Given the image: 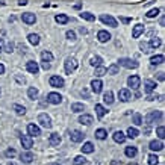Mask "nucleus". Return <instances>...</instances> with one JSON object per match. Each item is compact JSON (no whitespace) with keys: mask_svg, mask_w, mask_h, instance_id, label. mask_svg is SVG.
I'll list each match as a JSON object with an SVG mask.
<instances>
[{"mask_svg":"<svg viewBox=\"0 0 165 165\" xmlns=\"http://www.w3.org/2000/svg\"><path fill=\"white\" fill-rule=\"evenodd\" d=\"M76 68H77V61H76V59L74 58L65 59V73H67V74H71Z\"/></svg>","mask_w":165,"mask_h":165,"instance_id":"obj_1","label":"nucleus"},{"mask_svg":"<svg viewBox=\"0 0 165 165\" xmlns=\"http://www.w3.org/2000/svg\"><path fill=\"white\" fill-rule=\"evenodd\" d=\"M100 20H102L103 24H108V26H111V27H117V20H115L112 15H109V14H102V15H100Z\"/></svg>","mask_w":165,"mask_h":165,"instance_id":"obj_2","label":"nucleus"},{"mask_svg":"<svg viewBox=\"0 0 165 165\" xmlns=\"http://www.w3.org/2000/svg\"><path fill=\"white\" fill-rule=\"evenodd\" d=\"M118 64L123 65V67H126V68H138V65H140L136 61L129 59V58H121L120 61H118Z\"/></svg>","mask_w":165,"mask_h":165,"instance_id":"obj_3","label":"nucleus"},{"mask_svg":"<svg viewBox=\"0 0 165 165\" xmlns=\"http://www.w3.org/2000/svg\"><path fill=\"white\" fill-rule=\"evenodd\" d=\"M38 123H39L43 127H46V129H50V127H52V118L48 117L47 114H39Z\"/></svg>","mask_w":165,"mask_h":165,"instance_id":"obj_4","label":"nucleus"},{"mask_svg":"<svg viewBox=\"0 0 165 165\" xmlns=\"http://www.w3.org/2000/svg\"><path fill=\"white\" fill-rule=\"evenodd\" d=\"M161 117H162V112H161V111H152L150 114L145 115V123H147V124H152L154 120H159Z\"/></svg>","mask_w":165,"mask_h":165,"instance_id":"obj_5","label":"nucleus"},{"mask_svg":"<svg viewBox=\"0 0 165 165\" xmlns=\"http://www.w3.org/2000/svg\"><path fill=\"white\" fill-rule=\"evenodd\" d=\"M47 102L52 105H59V103H62V95L58 93H50L47 95Z\"/></svg>","mask_w":165,"mask_h":165,"instance_id":"obj_6","label":"nucleus"},{"mask_svg":"<svg viewBox=\"0 0 165 165\" xmlns=\"http://www.w3.org/2000/svg\"><path fill=\"white\" fill-rule=\"evenodd\" d=\"M127 83H129V86H132L133 89H138L140 85H141V79H140V76L133 74V76H130L129 79H127Z\"/></svg>","mask_w":165,"mask_h":165,"instance_id":"obj_7","label":"nucleus"},{"mask_svg":"<svg viewBox=\"0 0 165 165\" xmlns=\"http://www.w3.org/2000/svg\"><path fill=\"white\" fill-rule=\"evenodd\" d=\"M20 141H21V145H23L26 150H29V149L34 147V140H32V136H29V135H23Z\"/></svg>","mask_w":165,"mask_h":165,"instance_id":"obj_8","label":"nucleus"},{"mask_svg":"<svg viewBox=\"0 0 165 165\" xmlns=\"http://www.w3.org/2000/svg\"><path fill=\"white\" fill-rule=\"evenodd\" d=\"M118 99H120L121 102H129L130 99H132V94H130V91L127 88H123V89L118 91Z\"/></svg>","mask_w":165,"mask_h":165,"instance_id":"obj_9","label":"nucleus"},{"mask_svg":"<svg viewBox=\"0 0 165 165\" xmlns=\"http://www.w3.org/2000/svg\"><path fill=\"white\" fill-rule=\"evenodd\" d=\"M48 83H50L52 86H55V88H61V86H64V79H62L61 76H52Z\"/></svg>","mask_w":165,"mask_h":165,"instance_id":"obj_10","label":"nucleus"},{"mask_svg":"<svg viewBox=\"0 0 165 165\" xmlns=\"http://www.w3.org/2000/svg\"><path fill=\"white\" fill-rule=\"evenodd\" d=\"M21 20L26 24H34L36 21V17H35V14H32V12H24L23 15H21Z\"/></svg>","mask_w":165,"mask_h":165,"instance_id":"obj_11","label":"nucleus"},{"mask_svg":"<svg viewBox=\"0 0 165 165\" xmlns=\"http://www.w3.org/2000/svg\"><path fill=\"white\" fill-rule=\"evenodd\" d=\"M83 136H85V135H83L80 130H73V132L70 133V140L73 142H82Z\"/></svg>","mask_w":165,"mask_h":165,"instance_id":"obj_12","label":"nucleus"},{"mask_svg":"<svg viewBox=\"0 0 165 165\" xmlns=\"http://www.w3.org/2000/svg\"><path fill=\"white\" fill-rule=\"evenodd\" d=\"M26 70L29 71V73H32V74H38V71H39V65L36 64L35 61H29V62L26 64Z\"/></svg>","mask_w":165,"mask_h":165,"instance_id":"obj_13","label":"nucleus"},{"mask_svg":"<svg viewBox=\"0 0 165 165\" xmlns=\"http://www.w3.org/2000/svg\"><path fill=\"white\" fill-rule=\"evenodd\" d=\"M91 89L94 91L95 94L102 93V89H103V83H102V80H99V79H94V80L91 82Z\"/></svg>","mask_w":165,"mask_h":165,"instance_id":"obj_14","label":"nucleus"},{"mask_svg":"<svg viewBox=\"0 0 165 165\" xmlns=\"http://www.w3.org/2000/svg\"><path fill=\"white\" fill-rule=\"evenodd\" d=\"M27 133H29V136H38V135H41V129L36 124H29L27 126Z\"/></svg>","mask_w":165,"mask_h":165,"instance_id":"obj_15","label":"nucleus"},{"mask_svg":"<svg viewBox=\"0 0 165 165\" xmlns=\"http://www.w3.org/2000/svg\"><path fill=\"white\" fill-rule=\"evenodd\" d=\"M97 39H99L100 43H108V41L111 39V34H109L108 30H100V32L97 34Z\"/></svg>","mask_w":165,"mask_h":165,"instance_id":"obj_16","label":"nucleus"},{"mask_svg":"<svg viewBox=\"0 0 165 165\" xmlns=\"http://www.w3.org/2000/svg\"><path fill=\"white\" fill-rule=\"evenodd\" d=\"M93 121H94L93 115H88V114H83V115L79 117V123H80V124H85V126H89Z\"/></svg>","mask_w":165,"mask_h":165,"instance_id":"obj_17","label":"nucleus"},{"mask_svg":"<svg viewBox=\"0 0 165 165\" xmlns=\"http://www.w3.org/2000/svg\"><path fill=\"white\" fill-rule=\"evenodd\" d=\"M144 89H145V93H152V91H154V89H156V82L150 80V79L144 80Z\"/></svg>","mask_w":165,"mask_h":165,"instance_id":"obj_18","label":"nucleus"},{"mask_svg":"<svg viewBox=\"0 0 165 165\" xmlns=\"http://www.w3.org/2000/svg\"><path fill=\"white\" fill-rule=\"evenodd\" d=\"M112 138H114V141L118 142V144H123V142L126 141V135H124L121 130H117V132L112 135Z\"/></svg>","mask_w":165,"mask_h":165,"instance_id":"obj_19","label":"nucleus"},{"mask_svg":"<svg viewBox=\"0 0 165 165\" xmlns=\"http://www.w3.org/2000/svg\"><path fill=\"white\" fill-rule=\"evenodd\" d=\"M20 159H21V162H24V164H30L34 161V154L30 153V152H24V153L20 154Z\"/></svg>","mask_w":165,"mask_h":165,"instance_id":"obj_20","label":"nucleus"},{"mask_svg":"<svg viewBox=\"0 0 165 165\" xmlns=\"http://www.w3.org/2000/svg\"><path fill=\"white\" fill-rule=\"evenodd\" d=\"M149 147H150V150H153V152H161V150L164 149V144H162V141H156V140H154V141L150 142Z\"/></svg>","mask_w":165,"mask_h":165,"instance_id":"obj_21","label":"nucleus"},{"mask_svg":"<svg viewBox=\"0 0 165 165\" xmlns=\"http://www.w3.org/2000/svg\"><path fill=\"white\" fill-rule=\"evenodd\" d=\"M61 141H62V138L59 136L58 133H52L50 138H48V144H50V145H59Z\"/></svg>","mask_w":165,"mask_h":165,"instance_id":"obj_22","label":"nucleus"},{"mask_svg":"<svg viewBox=\"0 0 165 165\" xmlns=\"http://www.w3.org/2000/svg\"><path fill=\"white\" fill-rule=\"evenodd\" d=\"M106 108L103 106V105H95V114H97V117L99 118H103L106 115Z\"/></svg>","mask_w":165,"mask_h":165,"instance_id":"obj_23","label":"nucleus"},{"mask_svg":"<svg viewBox=\"0 0 165 165\" xmlns=\"http://www.w3.org/2000/svg\"><path fill=\"white\" fill-rule=\"evenodd\" d=\"M142 32H144V26L142 24H136L135 27H133V32H132V36L133 38H140Z\"/></svg>","mask_w":165,"mask_h":165,"instance_id":"obj_24","label":"nucleus"},{"mask_svg":"<svg viewBox=\"0 0 165 165\" xmlns=\"http://www.w3.org/2000/svg\"><path fill=\"white\" fill-rule=\"evenodd\" d=\"M124 153H126V156H127V158H135V156H136V153H138V150H136V147L130 145V147H126Z\"/></svg>","mask_w":165,"mask_h":165,"instance_id":"obj_25","label":"nucleus"},{"mask_svg":"<svg viewBox=\"0 0 165 165\" xmlns=\"http://www.w3.org/2000/svg\"><path fill=\"white\" fill-rule=\"evenodd\" d=\"M164 62V56L162 55H154L150 58V64L152 65H159V64H162Z\"/></svg>","mask_w":165,"mask_h":165,"instance_id":"obj_26","label":"nucleus"},{"mask_svg":"<svg viewBox=\"0 0 165 165\" xmlns=\"http://www.w3.org/2000/svg\"><path fill=\"white\" fill-rule=\"evenodd\" d=\"M55 20H56V23H59V24H65L70 21V18H68L65 14H58V15L55 17Z\"/></svg>","mask_w":165,"mask_h":165,"instance_id":"obj_27","label":"nucleus"},{"mask_svg":"<svg viewBox=\"0 0 165 165\" xmlns=\"http://www.w3.org/2000/svg\"><path fill=\"white\" fill-rule=\"evenodd\" d=\"M103 102H105L106 105H112V103H114V94H112V91L105 93V95H103Z\"/></svg>","mask_w":165,"mask_h":165,"instance_id":"obj_28","label":"nucleus"},{"mask_svg":"<svg viewBox=\"0 0 165 165\" xmlns=\"http://www.w3.org/2000/svg\"><path fill=\"white\" fill-rule=\"evenodd\" d=\"M94 152V144L93 142H85L82 147V153H93Z\"/></svg>","mask_w":165,"mask_h":165,"instance_id":"obj_29","label":"nucleus"},{"mask_svg":"<svg viewBox=\"0 0 165 165\" xmlns=\"http://www.w3.org/2000/svg\"><path fill=\"white\" fill-rule=\"evenodd\" d=\"M85 111V105L83 103H73L71 105V112H83Z\"/></svg>","mask_w":165,"mask_h":165,"instance_id":"obj_30","label":"nucleus"},{"mask_svg":"<svg viewBox=\"0 0 165 165\" xmlns=\"http://www.w3.org/2000/svg\"><path fill=\"white\" fill-rule=\"evenodd\" d=\"M27 39H29V43L34 44V46H38V44H39V35H36V34H30V35L27 36Z\"/></svg>","mask_w":165,"mask_h":165,"instance_id":"obj_31","label":"nucleus"},{"mask_svg":"<svg viewBox=\"0 0 165 165\" xmlns=\"http://www.w3.org/2000/svg\"><path fill=\"white\" fill-rule=\"evenodd\" d=\"M41 59H43V62H48V64H50V62L53 61V55H52L50 52H43V53H41Z\"/></svg>","mask_w":165,"mask_h":165,"instance_id":"obj_32","label":"nucleus"},{"mask_svg":"<svg viewBox=\"0 0 165 165\" xmlns=\"http://www.w3.org/2000/svg\"><path fill=\"white\" fill-rule=\"evenodd\" d=\"M108 136V132L105 129H97L95 130V138L97 140H105Z\"/></svg>","mask_w":165,"mask_h":165,"instance_id":"obj_33","label":"nucleus"},{"mask_svg":"<svg viewBox=\"0 0 165 165\" xmlns=\"http://www.w3.org/2000/svg\"><path fill=\"white\" fill-rule=\"evenodd\" d=\"M162 44V41H161V38H152V41L149 43V46L150 48H158L159 46Z\"/></svg>","mask_w":165,"mask_h":165,"instance_id":"obj_34","label":"nucleus"},{"mask_svg":"<svg viewBox=\"0 0 165 165\" xmlns=\"http://www.w3.org/2000/svg\"><path fill=\"white\" fill-rule=\"evenodd\" d=\"M80 18L86 20V21H94V20H95V15H93L91 12H82V14H80Z\"/></svg>","mask_w":165,"mask_h":165,"instance_id":"obj_35","label":"nucleus"},{"mask_svg":"<svg viewBox=\"0 0 165 165\" xmlns=\"http://www.w3.org/2000/svg\"><path fill=\"white\" fill-rule=\"evenodd\" d=\"M27 95H29V99L35 100L36 97H38V89H36V88H34V86H30V88L27 89Z\"/></svg>","mask_w":165,"mask_h":165,"instance_id":"obj_36","label":"nucleus"},{"mask_svg":"<svg viewBox=\"0 0 165 165\" xmlns=\"http://www.w3.org/2000/svg\"><path fill=\"white\" fill-rule=\"evenodd\" d=\"M138 135H140V130L136 129V127H129L127 129V136L129 138H136Z\"/></svg>","mask_w":165,"mask_h":165,"instance_id":"obj_37","label":"nucleus"},{"mask_svg":"<svg viewBox=\"0 0 165 165\" xmlns=\"http://www.w3.org/2000/svg\"><path fill=\"white\" fill-rule=\"evenodd\" d=\"M118 70H120V68H118L117 64H112L111 67L106 68V74H118Z\"/></svg>","mask_w":165,"mask_h":165,"instance_id":"obj_38","label":"nucleus"},{"mask_svg":"<svg viewBox=\"0 0 165 165\" xmlns=\"http://www.w3.org/2000/svg\"><path fill=\"white\" fill-rule=\"evenodd\" d=\"M105 74H106V67H102V65L95 67V76L102 77V76H105Z\"/></svg>","mask_w":165,"mask_h":165,"instance_id":"obj_39","label":"nucleus"},{"mask_svg":"<svg viewBox=\"0 0 165 165\" xmlns=\"http://www.w3.org/2000/svg\"><path fill=\"white\" fill-rule=\"evenodd\" d=\"M14 111H15L18 115H24V114H26V108L21 106V105H14Z\"/></svg>","mask_w":165,"mask_h":165,"instance_id":"obj_40","label":"nucleus"},{"mask_svg":"<svg viewBox=\"0 0 165 165\" xmlns=\"http://www.w3.org/2000/svg\"><path fill=\"white\" fill-rule=\"evenodd\" d=\"M86 162V159L83 158V156H76L74 159H73V164L74 165H83Z\"/></svg>","mask_w":165,"mask_h":165,"instance_id":"obj_41","label":"nucleus"},{"mask_svg":"<svg viewBox=\"0 0 165 165\" xmlns=\"http://www.w3.org/2000/svg\"><path fill=\"white\" fill-rule=\"evenodd\" d=\"M159 9H158V8H154V9H150V11L147 12V14H145V15H147V17H149V18H154V17H158V15H159Z\"/></svg>","mask_w":165,"mask_h":165,"instance_id":"obj_42","label":"nucleus"},{"mask_svg":"<svg viewBox=\"0 0 165 165\" xmlns=\"http://www.w3.org/2000/svg\"><path fill=\"white\" fill-rule=\"evenodd\" d=\"M102 62H103V59L100 58V56H94V58H91V65H94V67L102 65Z\"/></svg>","mask_w":165,"mask_h":165,"instance_id":"obj_43","label":"nucleus"},{"mask_svg":"<svg viewBox=\"0 0 165 165\" xmlns=\"http://www.w3.org/2000/svg\"><path fill=\"white\" fill-rule=\"evenodd\" d=\"M133 123H135V126H141L142 124L141 114H133Z\"/></svg>","mask_w":165,"mask_h":165,"instance_id":"obj_44","label":"nucleus"},{"mask_svg":"<svg viewBox=\"0 0 165 165\" xmlns=\"http://www.w3.org/2000/svg\"><path fill=\"white\" fill-rule=\"evenodd\" d=\"M156 133H158V136H159L161 140H164V138H165V127H164V126L156 127Z\"/></svg>","mask_w":165,"mask_h":165,"instance_id":"obj_45","label":"nucleus"},{"mask_svg":"<svg viewBox=\"0 0 165 165\" xmlns=\"http://www.w3.org/2000/svg\"><path fill=\"white\" fill-rule=\"evenodd\" d=\"M158 162H159V158L156 154H150L149 156V165H158Z\"/></svg>","mask_w":165,"mask_h":165,"instance_id":"obj_46","label":"nucleus"},{"mask_svg":"<svg viewBox=\"0 0 165 165\" xmlns=\"http://www.w3.org/2000/svg\"><path fill=\"white\" fill-rule=\"evenodd\" d=\"M140 48H141L142 53H149V52H150V46H149V43H140Z\"/></svg>","mask_w":165,"mask_h":165,"instance_id":"obj_47","label":"nucleus"},{"mask_svg":"<svg viewBox=\"0 0 165 165\" xmlns=\"http://www.w3.org/2000/svg\"><path fill=\"white\" fill-rule=\"evenodd\" d=\"M15 154H17V152H15L14 149H8V150L5 152V156H6V158H14Z\"/></svg>","mask_w":165,"mask_h":165,"instance_id":"obj_48","label":"nucleus"},{"mask_svg":"<svg viewBox=\"0 0 165 165\" xmlns=\"http://www.w3.org/2000/svg\"><path fill=\"white\" fill-rule=\"evenodd\" d=\"M67 38L71 39V41H74V39H76V34H74L73 30H68V32H67Z\"/></svg>","mask_w":165,"mask_h":165,"instance_id":"obj_49","label":"nucleus"},{"mask_svg":"<svg viewBox=\"0 0 165 165\" xmlns=\"http://www.w3.org/2000/svg\"><path fill=\"white\" fill-rule=\"evenodd\" d=\"M12 50H14V44H6V47H5V52L11 53Z\"/></svg>","mask_w":165,"mask_h":165,"instance_id":"obj_50","label":"nucleus"},{"mask_svg":"<svg viewBox=\"0 0 165 165\" xmlns=\"http://www.w3.org/2000/svg\"><path fill=\"white\" fill-rule=\"evenodd\" d=\"M41 67H43V70H50V64L48 62H41Z\"/></svg>","mask_w":165,"mask_h":165,"instance_id":"obj_51","label":"nucleus"},{"mask_svg":"<svg viewBox=\"0 0 165 165\" xmlns=\"http://www.w3.org/2000/svg\"><path fill=\"white\" fill-rule=\"evenodd\" d=\"M3 73H5V65L0 64V74H3Z\"/></svg>","mask_w":165,"mask_h":165,"instance_id":"obj_52","label":"nucleus"},{"mask_svg":"<svg viewBox=\"0 0 165 165\" xmlns=\"http://www.w3.org/2000/svg\"><path fill=\"white\" fill-rule=\"evenodd\" d=\"M158 79H159V80H164V73H159V74H158Z\"/></svg>","mask_w":165,"mask_h":165,"instance_id":"obj_53","label":"nucleus"},{"mask_svg":"<svg viewBox=\"0 0 165 165\" xmlns=\"http://www.w3.org/2000/svg\"><path fill=\"white\" fill-rule=\"evenodd\" d=\"M123 23H130V18H120Z\"/></svg>","mask_w":165,"mask_h":165,"instance_id":"obj_54","label":"nucleus"},{"mask_svg":"<svg viewBox=\"0 0 165 165\" xmlns=\"http://www.w3.org/2000/svg\"><path fill=\"white\" fill-rule=\"evenodd\" d=\"M2 50H3V39L0 38V52H2Z\"/></svg>","mask_w":165,"mask_h":165,"instance_id":"obj_55","label":"nucleus"},{"mask_svg":"<svg viewBox=\"0 0 165 165\" xmlns=\"http://www.w3.org/2000/svg\"><path fill=\"white\" fill-rule=\"evenodd\" d=\"M18 3H20V5H27V0H20Z\"/></svg>","mask_w":165,"mask_h":165,"instance_id":"obj_56","label":"nucleus"},{"mask_svg":"<svg viewBox=\"0 0 165 165\" xmlns=\"http://www.w3.org/2000/svg\"><path fill=\"white\" fill-rule=\"evenodd\" d=\"M111 165H121V162H117V161H112V162H111Z\"/></svg>","mask_w":165,"mask_h":165,"instance_id":"obj_57","label":"nucleus"},{"mask_svg":"<svg viewBox=\"0 0 165 165\" xmlns=\"http://www.w3.org/2000/svg\"><path fill=\"white\" fill-rule=\"evenodd\" d=\"M154 99H156L154 95H149V97H147V100H154Z\"/></svg>","mask_w":165,"mask_h":165,"instance_id":"obj_58","label":"nucleus"},{"mask_svg":"<svg viewBox=\"0 0 165 165\" xmlns=\"http://www.w3.org/2000/svg\"><path fill=\"white\" fill-rule=\"evenodd\" d=\"M80 34H86V29L85 27H80Z\"/></svg>","mask_w":165,"mask_h":165,"instance_id":"obj_59","label":"nucleus"},{"mask_svg":"<svg viewBox=\"0 0 165 165\" xmlns=\"http://www.w3.org/2000/svg\"><path fill=\"white\" fill-rule=\"evenodd\" d=\"M129 165H136V164H129Z\"/></svg>","mask_w":165,"mask_h":165,"instance_id":"obj_60","label":"nucleus"},{"mask_svg":"<svg viewBox=\"0 0 165 165\" xmlns=\"http://www.w3.org/2000/svg\"><path fill=\"white\" fill-rule=\"evenodd\" d=\"M53 165H59V164H53Z\"/></svg>","mask_w":165,"mask_h":165,"instance_id":"obj_61","label":"nucleus"}]
</instances>
